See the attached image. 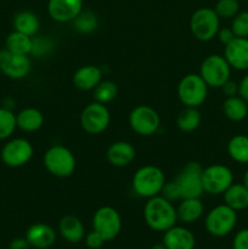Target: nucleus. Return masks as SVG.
I'll return each instance as SVG.
<instances>
[{"instance_id": "nucleus-1", "label": "nucleus", "mask_w": 248, "mask_h": 249, "mask_svg": "<svg viewBox=\"0 0 248 249\" xmlns=\"http://www.w3.org/2000/svg\"><path fill=\"white\" fill-rule=\"evenodd\" d=\"M143 219L151 230L167 231L177 224V208L173 202L158 195L147 199L143 207Z\"/></svg>"}, {"instance_id": "nucleus-2", "label": "nucleus", "mask_w": 248, "mask_h": 249, "mask_svg": "<svg viewBox=\"0 0 248 249\" xmlns=\"http://www.w3.org/2000/svg\"><path fill=\"white\" fill-rule=\"evenodd\" d=\"M165 184V175L156 165H143L139 168L131 180L134 192L142 198H151L160 195Z\"/></svg>"}, {"instance_id": "nucleus-3", "label": "nucleus", "mask_w": 248, "mask_h": 249, "mask_svg": "<svg viewBox=\"0 0 248 249\" xmlns=\"http://www.w3.org/2000/svg\"><path fill=\"white\" fill-rule=\"evenodd\" d=\"M44 167L53 177L68 178L74 173L77 160L70 148L63 145H53L45 151Z\"/></svg>"}, {"instance_id": "nucleus-4", "label": "nucleus", "mask_w": 248, "mask_h": 249, "mask_svg": "<svg viewBox=\"0 0 248 249\" xmlns=\"http://www.w3.org/2000/svg\"><path fill=\"white\" fill-rule=\"evenodd\" d=\"M220 29V17L211 7H201L192 14L190 18V31L199 41L214 39Z\"/></svg>"}, {"instance_id": "nucleus-5", "label": "nucleus", "mask_w": 248, "mask_h": 249, "mask_svg": "<svg viewBox=\"0 0 248 249\" xmlns=\"http://www.w3.org/2000/svg\"><path fill=\"white\" fill-rule=\"evenodd\" d=\"M199 75L206 82L208 88L220 89L228 80H230L231 66L221 55H209L202 61Z\"/></svg>"}, {"instance_id": "nucleus-6", "label": "nucleus", "mask_w": 248, "mask_h": 249, "mask_svg": "<svg viewBox=\"0 0 248 249\" xmlns=\"http://www.w3.org/2000/svg\"><path fill=\"white\" fill-rule=\"evenodd\" d=\"M177 97L185 107L198 108L207 99L208 85L199 74H186L177 84Z\"/></svg>"}, {"instance_id": "nucleus-7", "label": "nucleus", "mask_w": 248, "mask_h": 249, "mask_svg": "<svg viewBox=\"0 0 248 249\" xmlns=\"http://www.w3.org/2000/svg\"><path fill=\"white\" fill-rule=\"evenodd\" d=\"M203 168L198 162H189L177 174L174 181L179 187L181 199L201 198L204 194L202 185Z\"/></svg>"}, {"instance_id": "nucleus-8", "label": "nucleus", "mask_w": 248, "mask_h": 249, "mask_svg": "<svg viewBox=\"0 0 248 249\" xmlns=\"http://www.w3.org/2000/svg\"><path fill=\"white\" fill-rule=\"evenodd\" d=\"M237 223V212L229 206L219 204L214 207L206 216V230L215 237H224L235 229Z\"/></svg>"}, {"instance_id": "nucleus-9", "label": "nucleus", "mask_w": 248, "mask_h": 249, "mask_svg": "<svg viewBox=\"0 0 248 249\" xmlns=\"http://www.w3.org/2000/svg\"><path fill=\"white\" fill-rule=\"evenodd\" d=\"M233 184L232 170L224 164H212L203 168L202 185L204 194L212 196L223 195Z\"/></svg>"}, {"instance_id": "nucleus-10", "label": "nucleus", "mask_w": 248, "mask_h": 249, "mask_svg": "<svg viewBox=\"0 0 248 249\" xmlns=\"http://www.w3.org/2000/svg\"><path fill=\"white\" fill-rule=\"evenodd\" d=\"M111 123V113L106 105L91 102L87 105L80 114V126L90 135H99L108 128Z\"/></svg>"}, {"instance_id": "nucleus-11", "label": "nucleus", "mask_w": 248, "mask_h": 249, "mask_svg": "<svg viewBox=\"0 0 248 249\" xmlns=\"http://www.w3.org/2000/svg\"><path fill=\"white\" fill-rule=\"evenodd\" d=\"M131 130L140 136H151L157 133L160 125L159 114L147 105H139L129 114Z\"/></svg>"}, {"instance_id": "nucleus-12", "label": "nucleus", "mask_w": 248, "mask_h": 249, "mask_svg": "<svg viewBox=\"0 0 248 249\" xmlns=\"http://www.w3.org/2000/svg\"><path fill=\"white\" fill-rule=\"evenodd\" d=\"M92 229L101 235L105 242L114 240L122 229V219L117 209L109 206L97 209L92 216Z\"/></svg>"}, {"instance_id": "nucleus-13", "label": "nucleus", "mask_w": 248, "mask_h": 249, "mask_svg": "<svg viewBox=\"0 0 248 249\" xmlns=\"http://www.w3.org/2000/svg\"><path fill=\"white\" fill-rule=\"evenodd\" d=\"M34 148L27 139L16 138L7 141L1 148L0 157L2 163L10 168H19L32 160Z\"/></svg>"}, {"instance_id": "nucleus-14", "label": "nucleus", "mask_w": 248, "mask_h": 249, "mask_svg": "<svg viewBox=\"0 0 248 249\" xmlns=\"http://www.w3.org/2000/svg\"><path fill=\"white\" fill-rule=\"evenodd\" d=\"M0 71L7 78L23 79L31 72V60L28 55H21L2 49L0 50Z\"/></svg>"}, {"instance_id": "nucleus-15", "label": "nucleus", "mask_w": 248, "mask_h": 249, "mask_svg": "<svg viewBox=\"0 0 248 249\" xmlns=\"http://www.w3.org/2000/svg\"><path fill=\"white\" fill-rule=\"evenodd\" d=\"M83 10V0H49L48 12L51 19L60 23L72 22Z\"/></svg>"}, {"instance_id": "nucleus-16", "label": "nucleus", "mask_w": 248, "mask_h": 249, "mask_svg": "<svg viewBox=\"0 0 248 249\" xmlns=\"http://www.w3.org/2000/svg\"><path fill=\"white\" fill-rule=\"evenodd\" d=\"M224 57L237 71H248V38L236 36L224 49Z\"/></svg>"}, {"instance_id": "nucleus-17", "label": "nucleus", "mask_w": 248, "mask_h": 249, "mask_svg": "<svg viewBox=\"0 0 248 249\" xmlns=\"http://www.w3.org/2000/svg\"><path fill=\"white\" fill-rule=\"evenodd\" d=\"M26 240L29 246L36 249H48L55 243L56 231L50 225L36 223L29 226L26 231Z\"/></svg>"}, {"instance_id": "nucleus-18", "label": "nucleus", "mask_w": 248, "mask_h": 249, "mask_svg": "<svg viewBox=\"0 0 248 249\" xmlns=\"http://www.w3.org/2000/svg\"><path fill=\"white\" fill-rule=\"evenodd\" d=\"M135 147L128 141H116L107 148L106 158L113 167L123 168L135 160Z\"/></svg>"}, {"instance_id": "nucleus-19", "label": "nucleus", "mask_w": 248, "mask_h": 249, "mask_svg": "<svg viewBox=\"0 0 248 249\" xmlns=\"http://www.w3.org/2000/svg\"><path fill=\"white\" fill-rule=\"evenodd\" d=\"M163 245L167 249H194L196 240L189 229L174 225L164 231Z\"/></svg>"}, {"instance_id": "nucleus-20", "label": "nucleus", "mask_w": 248, "mask_h": 249, "mask_svg": "<svg viewBox=\"0 0 248 249\" xmlns=\"http://www.w3.org/2000/svg\"><path fill=\"white\" fill-rule=\"evenodd\" d=\"M73 84L82 91L94 90L102 80V71L97 66L87 65L78 68L73 74Z\"/></svg>"}, {"instance_id": "nucleus-21", "label": "nucleus", "mask_w": 248, "mask_h": 249, "mask_svg": "<svg viewBox=\"0 0 248 249\" xmlns=\"http://www.w3.org/2000/svg\"><path fill=\"white\" fill-rule=\"evenodd\" d=\"M58 230L61 236L70 243H79L85 237L84 225L75 215L63 216L58 224Z\"/></svg>"}, {"instance_id": "nucleus-22", "label": "nucleus", "mask_w": 248, "mask_h": 249, "mask_svg": "<svg viewBox=\"0 0 248 249\" xmlns=\"http://www.w3.org/2000/svg\"><path fill=\"white\" fill-rule=\"evenodd\" d=\"M44 124V116L39 109L34 107H27L16 114V125L24 133L38 131Z\"/></svg>"}, {"instance_id": "nucleus-23", "label": "nucleus", "mask_w": 248, "mask_h": 249, "mask_svg": "<svg viewBox=\"0 0 248 249\" xmlns=\"http://www.w3.org/2000/svg\"><path fill=\"white\" fill-rule=\"evenodd\" d=\"M204 212L201 198H184L177 208V220L185 224H191L198 220Z\"/></svg>"}, {"instance_id": "nucleus-24", "label": "nucleus", "mask_w": 248, "mask_h": 249, "mask_svg": "<svg viewBox=\"0 0 248 249\" xmlns=\"http://www.w3.org/2000/svg\"><path fill=\"white\" fill-rule=\"evenodd\" d=\"M226 206L233 211H243L248 208V189L243 184H232L223 194Z\"/></svg>"}, {"instance_id": "nucleus-25", "label": "nucleus", "mask_w": 248, "mask_h": 249, "mask_svg": "<svg viewBox=\"0 0 248 249\" xmlns=\"http://www.w3.org/2000/svg\"><path fill=\"white\" fill-rule=\"evenodd\" d=\"M12 23H14L15 31L29 36H36L39 31V26H40L38 16L34 12L27 11V10L17 12L15 15Z\"/></svg>"}, {"instance_id": "nucleus-26", "label": "nucleus", "mask_w": 248, "mask_h": 249, "mask_svg": "<svg viewBox=\"0 0 248 249\" xmlns=\"http://www.w3.org/2000/svg\"><path fill=\"white\" fill-rule=\"evenodd\" d=\"M223 113L232 122H241L248 116V105L241 96L226 97L223 104Z\"/></svg>"}, {"instance_id": "nucleus-27", "label": "nucleus", "mask_w": 248, "mask_h": 249, "mask_svg": "<svg viewBox=\"0 0 248 249\" xmlns=\"http://www.w3.org/2000/svg\"><path fill=\"white\" fill-rule=\"evenodd\" d=\"M228 153L230 158L241 164L248 163V135L232 136L228 142Z\"/></svg>"}, {"instance_id": "nucleus-28", "label": "nucleus", "mask_w": 248, "mask_h": 249, "mask_svg": "<svg viewBox=\"0 0 248 249\" xmlns=\"http://www.w3.org/2000/svg\"><path fill=\"white\" fill-rule=\"evenodd\" d=\"M202 121L201 113L196 107H185L177 118V125L179 130L184 133H192L199 126Z\"/></svg>"}, {"instance_id": "nucleus-29", "label": "nucleus", "mask_w": 248, "mask_h": 249, "mask_svg": "<svg viewBox=\"0 0 248 249\" xmlns=\"http://www.w3.org/2000/svg\"><path fill=\"white\" fill-rule=\"evenodd\" d=\"M32 38L33 36H26V34L14 31L6 36V40H5L6 48L5 49L12 51V53H21V55H31Z\"/></svg>"}, {"instance_id": "nucleus-30", "label": "nucleus", "mask_w": 248, "mask_h": 249, "mask_svg": "<svg viewBox=\"0 0 248 249\" xmlns=\"http://www.w3.org/2000/svg\"><path fill=\"white\" fill-rule=\"evenodd\" d=\"M118 95V88L112 80H101L96 88L92 90V96L96 102L107 105L113 101Z\"/></svg>"}, {"instance_id": "nucleus-31", "label": "nucleus", "mask_w": 248, "mask_h": 249, "mask_svg": "<svg viewBox=\"0 0 248 249\" xmlns=\"http://www.w3.org/2000/svg\"><path fill=\"white\" fill-rule=\"evenodd\" d=\"M72 22L75 31L82 34H90L97 28L96 15L89 10H85V11L82 10V12Z\"/></svg>"}, {"instance_id": "nucleus-32", "label": "nucleus", "mask_w": 248, "mask_h": 249, "mask_svg": "<svg viewBox=\"0 0 248 249\" xmlns=\"http://www.w3.org/2000/svg\"><path fill=\"white\" fill-rule=\"evenodd\" d=\"M16 128V114L6 107H0V141L11 138Z\"/></svg>"}, {"instance_id": "nucleus-33", "label": "nucleus", "mask_w": 248, "mask_h": 249, "mask_svg": "<svg viewBox=\"0 0 248 249\" xmlns=\"http://www.w3.org/2000/svg\"><path fill=\"white\" fill-rule=\"evenodd\" d=\"M53 43L50 38H46L44 36H34L32 38V51L31 55L35 57H45L50 55L51 51L53 50Z\"/></svg>"}, {"instance_id": "nucleus-34", "label": "nucleus", "mask_w": 248, "mask_h": 249, "mask_svg": "<svg viewBox=\"0 0 248 249\" xmlns=\"http://www.w3.org/2000/svg\"><path fill=\"white\" fill-rule=\"evenodd\" d=\"M214 10L220 18H233L240 12V2L238 0H218Z\"/></svg>"}, {"instance_id": "nucleus-35", "label": "nucleus", "mask_w": 248, "mask_h": 249, "mask_svg": "<svg viewBox=\"0 0 248 249\" xmlns=\"http://www.w3.org/2000/svg\"><path fill=\"white\" fill-rule=\"evenodd\" d=\"M230 28L232 29L235 36L248 38V11L238 12L232 18Z\"/></svg>"}, {"instance_id": "nucleus-36", "label": "nucleus", "mask_w": 248, "mask_h": 249, "mask_svg": "<svg viewBox=\"0 0 248 249\" xmlns=\"http://www.w3.org/2000/svg\"><path fill=\"white\" fill-rule=\"evenodd\" d=\"M160 196H163L165 199H168V201H170V202L181 199L179 187H177V182H175L174 180H173V181H169V182L165 181L164 186H163V189H162V192H160Z\"/></svg>"}, {"instance_id": "nucleus-37", "label": "nucleus", "mask_w": 248, "mask_h": 249, "mask_svg": "<svg viewBox=\"0 0 248 249\" xmlns=\"http://www.w3.org/2000/svg\"><path fill=\"white\" fill-rule=\"evenodd\" d=\"M233 249H248V229L238 231L232 242Z\"/></svg>"}, {"instance_id": "nucleus-38", "label": "nucleus", "mask_w": 248, "mask_h": 249, "mask_svg": "<svg viewBox=\"0 0 248 249\" xmlns=\"http://www.w3.org/2000/svg\"><path fill=\"white\" fill-rule=\"evenodd\" d=\"M104 242H105V240L101 237V235H100V233H97L96 231H94V230L85 236V243H87V246L90 249L101 248V246L104 245Z\"/></svg>"}, {"instance_id": "nucleus-39", "label": "nucleus", "mask_w": 248, "mask_h": 249, "mask_svg": "<svg viewBox=\"0 0 248 249\" xmlns=\"http://www.w3.org/2000/svg\"><path fill=\"white\" fill-rule=\"evenodd\" d=\"M216 36H218L219 41L220 43H223L224 45H228L229 43H230L231 40H233V39L236 38L235 34H233L232 29L231 28H221L219 29L218 34H216Z\"/></svg>"}, {"instance_id": "nucleus-40", "label": "nucleus", "mask_w": 248, "mask_h": 249, "mask_svg": "<svg viewBox=\"0 0 248 249\" xmlns=\"http://www.w3.org/2000/svg\"><path fill=\"white\" fill-rule=\"evenodd\" d=\"M220 89L223 90V92L225 94L226 97H231V96H236V95H238V84L233 82V80H228V82L220 88Z\"/></svg>"}, {"instance_id": "nucleus-41", "label": "nucleus", "mask_w": 248, "mask_h": 249, "mask_svg": "<svg viewBox=\"0 0 248 249\" xmlns=\"http://www.w3.org/2000/svg\"><path fill=\"white\" fill-rule=\"evenodd\" d=\"M238 96L248 101V74H246L238 83Z\"/></svg>"}, {"instance_id": "nucleus-42", "label": "nucleus", "mask_w": 248, "mask_h": 249, "mask_svg": "<svg viewBox=\"0 0 248 249\" xmlns=\"http://www.w3.org/2000/svg\"><path fill=\"white\" fill-rule=\"evenodd\" d=\"M29 243L27 242L26 237L22 238V237H17L15 238V240L11 241V243H10L9 246V249H29Z\"/></svg>"}, {"instance_id": "nucleus-43", "label": "nucleus", "mask_w": 248, "mask_h": 249, "mask_svg": "<svg viewBox=\"0 0 248 249\" xmlns=\"http://www.w3.org/2000/svg\"><path fill=\"white\" fill-rule=\"evenodd\" d=\"M242 184L245 185L246 187H247L248 189V169L246 170V173H245V175H243V180H242Z\"/></svg>"}, {"instance_id": "nucleus-44", "label": "nucleus", "mask_w": 248, "mask_h": 249, "mask_svg": "<svg viewBox=\"0 0 248 249\" xmlns=\"http://www.w3.org/2000/svg\"><path fill=\"white\" fill-rule=\"evenodd\" d=\"M151 249H167V248H165V246L162 243V245H156V246H153V247L151 248Z\"/></svg>"}, {"instance_id": "nucleus-45", "label": "nucleus", "mask_w": 248, "mask_h": 249, "mask_svg": "<svg viewBox=\"0 0 248 249\" xmlns=\"http://www.w3.org/2000/svg\"><path fill=\"white\" fill-rule=\"evenodd\" d=\"M247 105H248V101H247Z\"/></svg>"}]
</instances>
